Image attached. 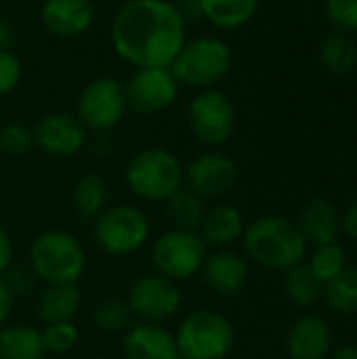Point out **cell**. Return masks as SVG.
<instances>
[{
  "label": "cell",
  "instance_id": "17",
  "mask_svg": "<svg viewBox=\"0 0 357 359\" xmlns=\"http://www.w3.org/2000/svg\"><path fill=\"white\" fill-rule=\"evenodd\" d=\"M332 347V328L318 313L301 316L286 334V351L290 359H328Z\"/></svg>",
  "mask_w": 357,
  "mask_h": 359
},
{
  "label": "cell",
  "instance_id": "33",
  "mask_svg": "<svg viewBox=\"0 0 357 359\" xmlns=\"http://www.w3.org/2000/svg\"><path fill=\"white\" fill-rule=\"evenodd\" d=\"M0 280L4 282V286L8 288V292L15 301L32 297L36 290V284H38L34 271L27 265H15V263L2 273Z\"/></svg>",
  "mask_w": 357,
  "mask_h": 359
},
{
  "label": "cell",
  "instance_id": "35",
  "mask_svg": "<svg viewBox=\"0 0 357 359\" xmlns=\"http://www.w3.org/2000/svg\"><path fill=\"white\" fill-rule=\"evenodd\" d=\"M23 78V65L21 59L11 50L0 48V99L11 95Z\"/></svg>",
  "mask_w": 357,
  "mask_h": 359
},
{
  "label": "cell",
  "instance_id": "12",
  "mask_svg": "<svg viewBox=\"0 0 357 359\" xmlns=\"http://www.w3.org/2000/svg\"><path fill=\"white\" fill-rule=\"evenodd\" d=\"M181 84L170 67H139L124 82L128 109L141 116H156L166 111L179 99Z\"/></svg>",
  "mask_w": 357,
  "mask_h": 359
},
{
  "label": "cell",
  "instance_id": "31",
  "mask_svg": "<svg viewBox=\"0 0 357 359\" xmlns=\"http://www.w3.org/2000/svg\"><path fill=\"white\" fill-rule=\"evenodd\" d=\"M34 128L25 122L13 120L0 126V154L19 158L34 147Z\"/></svg>",
  "mask_w": 357,
  "mask_h": 359
},
{
  "label": "cell",
  "instance_id": "27",
  "mask_svg": "<svg viewBox=\"0 0 357 359\" xmlns=\"http://www.w3.org/2000/svg\"><path fill=\"white\" fill-rule=\"evenodd\" d=\"M284 292L299 307L316 305L324 294V284L314 276L309 265L303 261L284 271Z\"/></svg>",
  "mask_w": 357,
  "mask_h": 359
},
{
  "label": "cell",
  "instance_id": "4",
  "mask_svg": "<svg viewBox=\"0 0 357 359\" xmlns=\"http://www.w3.org/2000/svg\"><path fill=\"white\" fill-rule=\"evenodd\" d=\"M124 183L135 198L151 204H164L185 187V164L166 147H145L128 160L124 168Z\"/></svg>",
  "mask_w": 357,
  "mask_h": 359
},
{
  "label": "cell",
  "instance_id": "24",
  "mask_svg": "<svg viewBox=\"0 0 357 359\" xmlns=\"http://www.w3.org/2000/svg\"><path fill=\"white\" fill-rule=\"evenodd\" d=\"M202 19L217 29L244 27L257 13L259 0H198Z\"/></svg>",
  "mask_w": 357,
  "mask_h": 359
},
{
  "label": "cell",
  "instance_id": "8",
  "mask_svg": "<svg viewBox=\"0 0 357 359\" xmlns=\"http://www.w3.org/2000/svg\"><path fill=\"white\" fill-rule=\"evenodd\" d=\"M149 257L156 273L179 284L202 271L208 257V246L198 231L170 227L151 242Z\"/></svg>",
  "mask_w": 357,
  "mask_h": 359
},
{
  "label": "cell",
  "instance_id": "40",
  "mask_svg": "<svg viewBox=\"0 0 357 359\" xmlns=\"http://www.w3.org/2000/svg\"><path fill=\"white\" fill-rule=\"evenodd\" d=\"M13 42H15V29L6 19L0 17V48L6 50L13 46Z\"/></svg>",
  "mask_w": 357,
  "mask_h": 359
},
{
  "label": "cell",
  "instance_id": "23",
  "mask_svg": "<svg viewBox=\"0 0 357 359\" xmlns=\"http://www.w3.org/2000/svg\"><path fill=\"white\" fill-rule=\"evenodd\" d=\"M72 204L80 219H97L109 206V185L105 177L99 172H84L72 189Z\"/></svg>",
  "mask_w": 357,
  "mask_h": 359
},
{
  "label": "cell",
  "instance_id": "39",
  "mask_svg": "<svg viewBox=\"0 0 357 359\" xmlns=\"http://www.w3.org/2000/svg\"><path fill=\"white\" fill-rule=\"evenodd\" d=\"M13 305H15V299L11 297L8 288L0 280V328L8 324V318L13 313Z\"/></svg>",
  "mask_w": 357,
  "mask_h": 359
},
{
  "label": "cell",
  "instance_id": "18",
  "mask_svg": "<svg viewBox=\"0 0 357 359\" xmlns=\"http://www.w3.org/2000/svg\"><path fill=\"white\" fill-rule=\"evenodd\" d=\"M122 351L126 359H181L175 332L151 322L128 326L122 337Z\"/></svg>",
  "mask_w": 357,
  "mask_h": 359
},
{
  "label": "cell",
  "instance_id": "22",
  "mask_svg": "<svg viewBox=\"0 0 357 359\" xmlns=\"http://www.w3.org/2000/svg\"><path fill=\"white\" fill-rule=\"evenodd\" d=\"M42 330L29 324H6L0 328V359H46Z\"/></svg>",
  "mask_w": 357,
  "mask_h": 359
},
{
  "label": "cell",
  "instance_id": "32",
  "mask_svg": "<svg viewBox=\"0 0 357 359\" xmlns=\"http://www.w3.org/2000/svg\"><path fill=\"white\" fill-rule=\"evenodd\" d=\"M42 339L46 345V351L53 355H65L74 351L80 343V330L74 322H59L48 324L42 330Z\"/></svg>",
  "mask_w": 357,
  "mask_h": 359
},
{
  "label": "cell",
  "instance_id": "28",
  "mask_svg": "<svg viewBox=\"0 0 357 359\" xmlns=\"http://www.w3.org/2000/svg\"><path fill=\"white\" fill-rule=\"evenodd\" d=\"M322 299L330 307V311L339 316H356L357 313V267H347L341 276L324 286Z\"/></svg>",
  "mask_w": 357,
  "mask_h": 359
},
{
  "label": "cell",
  "instance_id": "7",
  "mask_svg": "<svg viewBox=\"0 0 357 359\" xmlns=\"http://www.w3.org/2000/svg\"><path fill=\"white\" fill-rule=\"evenodd\" d=\"M95 246L109 257H130L147 246L151 223L135 204H109L90 229Z\"/></svg>",
  "mask_w": 357,
  "mask_h": 359
},
{
  "label": "cell",
  "instance_id": "13",
  "mask_svg": "<svg viewBox=\"0 0 357 359\" xmlns=\"http://www.w3.org/2000/svg\"><path fill=\"white\" fill-rule=\"evenodd\" d=\"M240 179L238 162L223 151H204L185 166V187L204 200L227 196Z\"/></svg>",
  "mask_w": 357,
  "mask_h": 359
},
{
  "label": "cell",
  "instance_id": "26",
  "mask_svg": "<svg viewBox=\"0 0 357 359\" xmlns=\"http://www.w3.org/2000/svg\"><path fill=\"white\" fill-rule=\"evenodd\" d=\"M320 63L330 74H349L357 63L356 40L345 32L328 34L320 44Z\"/></svg>",
  "mask_w": 357,
  "mask_h": 359
},
{
  "label": "cell",
  "instance_id": "11",
  "mask_svg": "<svg viewBox=\"0 0 357 359\" xmlns=\"http://www.w3.org/2000/svg\"><path fill=\"white\" fill-rule=\"evenodd\" d=\"M126 303L133 311V318L139 322L166 324L181 311L183 294L177 282L154 271L139 276L130 284Z\"/></svg>",
  "mask_w": 357,
  "mask_h": 359
},
{
  "label": "cell",
  "instance_id": "34",
  "mask_svg": "<svg viewBox=\"0 0 357 359\" xmlns=\"http://www.w3.org/2000/svg\"><path fill=\"white\" fill-rule=\"evenodd\" d=\"M326 17L337 32H357V0H324Z\"/></svg>",
  "mask_w": 357,
  "mask_h": 359
},
{
  "label": "cell",
  "instance_id": "20",
  "mask_svg": "<svg viewBox=\"0 0 357 359\" xmlns=\"http://www.w3.org/2000/svg\"><path fill=\"white\" fill-rule=\"evenodd\" d=\"M246 229L244 215L234 204H219L206 210V217L198 229L208 248H231L242 240Z\"/></svg>",
  "mask_w": 357,
  "mask_h": 359
},
{
  "label": "cell",
  "instance_id": "38",
  "mask_svg": "<svg viewBox=\"0 0 357 359\" xmlns=\"http://www.w3.org/2000/svg\"><path fill=\"white\" fill-rule=\"evenodd\" d=\"M177 4V8H179V13H181V17L185 19V23L189 25V23H194V21H200L202 19V13H200V4H198V0H179V2H175Z\"/></svg>",
  "mask_w": 357,
  "mask_h": 359
},
{
  "label": "cell",
  "instance_id": "30",
  "mask_svg": "<svg viewBox=\"0 0 357 359\" xmlns=\"http://www.w3.org/2000/svg\"><path fill=\"white\" fill-rule=\"evenodd\" d=\"M133 311L126 299H105L93 309V324L103 332H120L130 326Z\"/></svg>",
  "mask_w": 357,
  "mask_h": 359
},
{
  "label": "cell",
  "instance_id": "1",
  "mask_svg": "<svg viewBox=\"0 0 357 359\" xmlns=\"http://www.w3.org/2000/svg\"><path fill=\"white\" fill-rule=\"evenodd\" d=\"M187 40V23L170 0H126L109 23L114 53L135 69L170 67Z\"/></svg>",
  "mask_w": 357,
  "mask_h": 359
},
{
  "label": "cell",
  "instance_id": "42",
  "mask_svg": "<svg viewBox=\"0 0 357 359\" xmlns=\"http://www.w3.org/2000/svg\"><path fill=\"white\" fill-rule=\"evenodd\" d=\"M227 359H242V358H227Z\"/></svg>",
  "mask_w": 357,
  "mask_h": 359
},
{
  "label": "cell",
  "instance_id": "2",
  "mask_svg": "<svg viewBox=\"0 0 357 359\" xmlns=\"http://www.w3.org/2000/svg\"><path fill=\"white\" fill-rule=\"evenodd\" d=\"M246 257L271 271H286L307 257V242L295 221L280 215H265L246 225L244 236Z\"/></svg>",
  "mask_w": 357,
  "mask_h": 359
},
{
  "label": "cell",
  "instance_id": "6",
  "mask_svg": "<svg viewBox=\"0 0 357 359\" xmlns=\"http://www.w3.org/2000/svg\"><path fill=\"white\" fill-rule=\"evenodd\" d=\"M181 359H227L236 347V328L219 311L196 309L175 330Z\"/></svg>",
  "mask_w": 357,
  "mask_h": 359
},
{
  "label": "cell",
  "instance_id": "19",
  "mask_svg": "<svg viewBox=\"0 0 357 359\" xmlns=\"http://www.w3.org/2000/svg\"><path fill=\"white\" fill-rule=\"evenodd\" d=\"M297 227L307 246L311 244L314 248H318L335 244L341 236V212L330 200L314 198L301 208Z\"/></svg>",
  "mask_w": 357,
  "mask_h": 359
},
{
  "label": "cell",
  "instance_id": "41",
  "mask_svg": "<svg viewBox=\"0 0 357 359\" xmlns=\"http://www.w3.org/2000/svg\"><path fill=\"white\" fill-rule=\"evenodd\" d=\"M330 359H357V347L356 345H341L339 349H332Z\"/></svg>",
  "mask_w": 357,
  "mask_h": 359
},
{
  "label": "cell",
  "instance_id": "9",
  "mask_svg": "<svg viewBox=\"0 0 357 359\" xmlns=\"http://www.w3.org/2000/svg\"><path fill=\"white\" fill-rule=\"evenodd\" d=\"M187 126L198 143L221 147L238 128L236 105L221 88L198 90L187 105Z\"/></svg>",
  "mask_w": 357,
  "mask_h": 359
},
{
  "label": "cell",
  "instance_id": "5",
  "mask_svg": "<svg viewBox=\"0 0 357 359\" xmlns=\"http://www.w3.org/2000/svg\"><path fill=\"white\" fill-rule=\"evenodd\" d=\"M231 63L234 53L223 38L196 36L185 40L175 61L170 63V72L181 86L204 90L217 88V84L231 72Z\"/></svg>",
  "mask_w": 357,
  "mask_h": 359
},
{
  "label": "cell",
  "instance_id": "43",
  "mask_svg": "<svg viewBox=\"0 0 357 359\" xmlns=\"http://www.w3.org/2000/svg\"><path fill=\"white\" fill-rule=\"evenodd\" d=\"M93 359H101V358H93Z\"/></svg>",
  "mask_w": 357,
  "mask_h": 359
},
{
  "label": "cell",
  "instance_id": "37",
  "mask_svg": "<svg viewBox=\"0 0 357 359\" xmlns=\"http://www.w3.org/2000/svg\"><path fill=\"white\" fill-rule=\"evenodd\" d=\"M341 233L357 244V200L345 208V212H341Z\"/></svg>",
  "mask_w": 357,
  "mask_h": 359
},
{
  "label": "cell",
  "instance_id": "21",
  "mask_svg": "<svg viewBox=\"0 0 357 359\" xmlns=\"http://www.w3.org/2000/svg\"><path fill=\"white\" fill-rule=\"evenodd\" d=\"M82 307V290L78 284H53L46 286L36 303L38 320L48 324L59 322H74V318L80 313Z\"/></svg>",
  "mask_w": 357,
  "mask_h": 359
},
{
  "label": "cell",
  "instance_id": "3",
  "mask_svg": "<svg viewBox=\"0 0 357 359\" xmlns=\"http://www.w3.org/2000/svg\"><path fill=\"white\" fill-rule=\"evenodd\" d=\"M86 265V248L74 233L63 229L42 231L32 240L27 250V267L46 286L80 284Z\"/></svg>",
  "mask_w": 357,
  "mask_h": 359
},
{
  "label": "cell",
  "instance_id": "15",
  "mask_svg": "<svg viewBox=\"0 0 357 359\" xmlns=\"http://www.w3.org/2000/svg\"><path fill=\"white\" fill-rule=\"evenodd\" d=\"M93 0H42L40 23L57 38H80L95 25Z\"/></svg>",
  "mask_w": 357,
  "mask_h": 359
},
{
  "label": "cell",
  "instance_id": "36",
  "mask_svg": "<svg viewBox=\"0 0 357 359\" xmlns=\"http://www.w3.org/2000/svg\"><path fill=\"white\" fill-rule=\"evenodd\" d=\"M13 259H15V244H13V238L8 233V229L0 223V278L2 273L13 265Z\"/></svg>",
  "mask_w": 357,
  "mask_h": 359
},
{
  "label": "cell",
  "instance_id": "25",
  "mask_svg": "<svg viewBox=\"0 0 357 359\" xmlns=\"http://www.w3.org/2000/svg\"><path fill=\"white\" fill-rule=\"evenodd\" d=\"M162 208H164V217L175 229H187V231H198L208 210L206 200L187 187H181L175 196H170L162 204Z\"/></svg>",
  "mask_w": 357,
  "mask_h": 359
},
{
  "label": "cell",
  "instance_id": "14",
  "mask_svg": "<svg viewBox=\"0 0 357 359\" xmlns=\"http://www.w3.org/2000/svg\"><path fill=\"white\" fill-rule=\"evenodd\" d=\"M88 141V130L82 122L67 111H53L38 120L34 126L36 147L57 160H67L78 156Z\"/></svg>",
  "mask_w": 357,
  "mask_h": 359
},
{
  "label": "cell",
  "instance_id": "10",
  "mask_svg": "<svg viewBox=\"0 0 357 359\" xmlns=\"http://www.w3.org/2000/svg\"><path fill=\"white\" fill-rule=\"evenodd\" d=\"M124 82L116 76H97L86 82L76 101V118L90 133H109L126 116Z\"/></svg>",
  "mask_w": 357,
  "mask_h": 359
},
{
  "label": "cell",
  "instance_id": "29",
  "mask_svg": "<svg viewBox=\"0 0 357 359\" xmlns=\"http://www.w3.org/2000/svg\"><path fill=\"white\" fill-rule=\"evenodd\" d=\"M309 269L314 271V276L326 286L328 282H332L337 276H341L349 265H347V252L345 248L335 242V244H326V246H318L314 250V255L307 261Z\"/></svg>",
  "mask_w": 357,
  "mask_h": 359
},
{
  "label": "cell",
  "instance_id": "16",
  "mask_svg": "<svg viewBox=\"0 0 357 359\" xmlns=\"http://www.w3.org/2000/svg\"><path fill=\"white\" fill-rule=\"evenodd\" d=\"M200 273L204 278V284L215 294L236 297L248 284L250 267H248V261L240 252L231 248H217L208 252Z\"/></svg>",
  "mask_w": 357,
  "mask_h": 359
}]
</instances>
